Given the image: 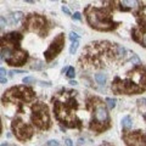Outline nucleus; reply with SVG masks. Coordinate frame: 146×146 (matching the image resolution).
I'll return each instance as SVG.
<instances>
[{
	"label": "nucleus",
	"instance_id": "31",
	"mask_svg": "<svg viewBox=\"0 0 146 146\" xmlns=\"http://www.w3.org/2000/svg\"><path fill=\"white\" fill-rule=\"evenodd\" d=\"M27 3H34V1H38V0H25Z\"/></svg>",
	"mask_w": 146,
	"mask_h": 146
},
{
	"label": "nucleus",
	"instance_id": "24",
	"mask_svg": "<svg viewBox=\"0 0 146 146\" xmlns=\"http://www.w3.org/2000/svg\"><path fill=\"white\" fill-rule=\"evenodd\" d=\"M73 18L77 21H80L82 20V17H80V13L79 12H74V15H73Z\"/></svg>",
	"mask_w": 146,
	"mask_h": 146
},
{
	"label": "nucleus",
	"instance_id": "28",
	"mask_svg": "<svg viewBox=\"0 0 146 146\" xmlns=\"http://www.w3.org/2000/svg\"><path fill=\"white\" fill-rule=\"evenodd\" d=\"M6 74V70L3 67H0V76H5Z\"/></svg>",
	"mask_w": 146,
	"mask_h": 146
},
{
	"label": "nucleus",
	"instance_id": "20",
	"mask_svg": "<svg viewBox=\"0 0 146 146\" xmlns=\"http://www.w3.org/2000/svg\"><path fill=\"white\" fill-rule=\"evenodd\" d=\"M70 39L72 40V42H74V40H79V35L74 33V32H71L70 33Z\"/></svg>",
	"mask_w": 146,
	"mask_h": 146
},
{
	"label": "nucleus",
	"instance_id": "23",
	"mask_svg": "<svg viewBox=\"0 0 146 146\" xmlns=\"http://www.w3.org/2000/svg\"><path fill=\"white\" fill-rule=\"evenodd\" d=\"M6 25H7V21H6L4 17L0 16V27H5Z\"/></svg>",
	"mask_w": 146,
	"mask_h": 146
},
{
	"label": "nucleus",
	"instance_id": "37",
	"mask_svg": "<svg viewBox=\"0 0 146 146\" xmlns=\"http://www.w3.org/2000/svg\"><path fill=\"white\" fill-rule=\"evenodd\" d=\"M51 1H57V0H51Z\"/></svg>",
	"mask_w": 146,
	"mask_h": 146
},
{
	"label": "nucleus",
	"instance_id": "35",
	"mask_svg": "<svg viewBox=\"0 0 146 146\" xmlns=\"http://www.w3.org/2000/svg\"><path fill=\"white\" fill-rule=\"evenodd\" d=\"M101 146H112V145H110V144H104V145H101Z\"/></svg>",
	"mask_w": 146,
	"mask_h": 146
},
{
	"label": "nucleus",
	"instance_id": "6",
	"mask_svg": "<svg viewBox=\"0 0 146 146\" xmlns=\"http://www.w3.org/2000/svg\"><path fill=\"white\" fill-rule=\"evenodd\" d=\"M85 108L90 112L89 129L95 134L105 133L112 127L108 108L106 106V102L102 101V99L90 95L85 100Z\"/></svg>",
	"mask_w": 146,
	"mask_h": 146
},
{
	"label": "nucleus",
	"instance_id": "33",
	"mask_svg": "<svg viewBox=\"0 0 146 146\" xmlns=\"http://www.w3.org/2000/svg\"><path fill=\"white\" fill-rule=\"evenodd\" d=\"M143 117H144V119L146 121V111H145V112H143Z\"/></svg>",
	"mask_w": 146,
	"mask_h": 146
},
{
	"label": "nucleus",
	"instance_id": "30",
	"mask_svg": "<svg viewBox=\"0 0 146 146\" xmlns=\"http://www.w3.org/2000/svg\"><path fill=\"white\" fill-rule=\"evenodd\" d=\"M70 84H72V85H77V82H76V80H71V82H70Z\"/></svg>",
	"mask_w": 146,
	"mask_h": 146
},
{
	"label": "nucleus",
	"instance_id": "26",
	"mask_svg": "<svg viewBox=\"0 0 146 146\" xmlns=\"http://www.w3.org/2000/svg\"><path fill=\"white\" fill-rule=\"evenodd\" d=\"M62 11L66 13V15H71V12H70V10L66 7V6H62Z\"/></svg>",
	"mask_w": 146,
	"mask_h": 146
},
{
	"label": "nucleus",
	"instance_id": "3",
	"mask_svg": "<svg viewBox=\"0 0 146 146\" xmlns=\"http://www.w3.org/2000/svg\"><path fill=\"white\" fill-rule=\"evenodd\" d=\"M122 0H104L102 6L88 5L84 9V15L88 25L99 32H112L116 31L122 23L113 20V13L116 11L125 12Z\"/></svg>",
	"mask_w": 146,
	"mask_h": 146
},
{
	"label": "nucleus",
	"instance_id": "17",
	"mask_svg": "<svg viewBox=\"0 0 146 146\" xmlns=\"http://www.w3.org/2000/svg\"><path fill=\"white\" fill-rule=\"evenodd\" d=\"M78 46H79V40H74V42H72V44H71V48H70V54H76V51H77V49H78Z\"/></svg>",
	"mask_w": 146,
	"mask_h": 146
},
{
	"label": "nucleus",
	"instance_id": "11",
	"mask_svg": "<svg viewBox=\"0 0 146 146\" xmlns=\"http://www.w3.org/2000/svg\"><path fill=\"white\" fill-rule=\"evenodd\" d=\"M131 39L146 49V13L141 12L136 16V25L131 28Z\"/></svg>",
	"mask_w": 146,
	"mask_h": 146
},
{
	"label": "nucleus",
	"instance_id": "12",
	"mask_svg": "<svg viewBox=\"0 0 146 146\" xmlns=\"http://www.w3.org/2000/svg\"><path fill=\"white\" fill-rule=\"evenodd\" d=\"M122 140L127 146H146V133L141 130H129L123 128Z\"/></svg>",
	"mask_w": 146,
	"mask_h": 146
},
{
	"label": "nucleus",
	"instance_id": "13",
	"mask_svg": "<svg viewBox=\"0 0 146 146\" xmlns=\"http://www.w3.org/2000/svg\"><path fill=\"white\" fill-rule=\"evenodd\" d=\"M63 48H65V34L60 33L55 36V39L51 42V44L49 45V48L45 50L44 56H45L46 62L52 61L58 54H61Z\"/></svg>",
	"mask_w": 146,
	"mask_h": 146
},
{
	"label": "nucleus",
	"instance_id": "1",
	"mask_svg": "<svg viewBox=\"0 0 146 146\" xmlns=\"http://www.w3.org/2000/svg\"><path fill=\"white\" fill-rule=\"evenodd\" d=\"M127 52L124 48L108 40L91 42L83 49L78 65L82 70H101L106 68L118 58H123Z\"/></svg>",
	"mask_w": 146,
	"mask_h": 146
},
{
	"label": "nucleus",
	"instance_id": "25",
	"mask_svg": "<svg viewBox=\"0 0 146 146\" xmlns=\"http://www.w3.org/2000/svg\"><path fill=\"white\" fill-rule=\"evenodd\" d=\"M32 68L39 70V68H42V63H40V62H36V65H32Z\"/></svg>",
	"mask_w": 146,
	"mask_h": 146
},
{
	"label": "nucleus",
	"instance_id": "27",
	"mask_svg": "<svg viewBox=\"0 0 146 146\" xmlns=\"http://www.w3.org/2000/svg\"><path fill=\"white\" fill-rule=\"evenodd\" d=\"M6 82H7V79L5 78V77L0 76V83H1V84H5V83H6Z\"/></svg>",
	"mask_w": 146,
	"mask_h": 146
},
{
	"label": "nucleus",
	"instance_id": "4",
	"mask_svg": "<svg viewBox=\"0 0 146 146\" xmlns=\"http://www.w3.org/2000/svg\"><path fill=\"white\" fill-rule=\"evenodd\" d=\"M111 90L117 95H136L146 91V66L138 63L123 77H115Z\"/></svg>",
	"mask_w": 146,
	"mask_h": 146
},
{
	"label": "nucleus",
	"instance_id": "10",
	"mask_svg": "<svg viewBox=\"0 0 146 146\" xmlns=\"http://www.w3.org/2000/svg\"><path fill=\"white\" fill-rule=\"evenodd\" d=\"M11 129L16 139L20 141H28L34 135V127L26 123L21 117H15L11 123Z\"/></svg>",
	"mask_w": 146,
	"mask_h": 146
},
{
	"label": "nucleus",
	"instance_id": "36",
	"mask_svg": "<svg viewBox=\"0 0 146 146\" xmlns=\"http://www.w3.org/2000/svg\"><path fill=\"white\" fill-rule=\"evenodd\" d=\"M0 146H9V144H3V145H0Z\"/></svg>",
	"mask_w": 146,
	"mask_h": 146
},
{
	"label": "nucleus",
	"instance_id": "16",
	"mask_svg": "<svg viewBox=\"0 0 146 146\" xmlns=\"http://www.w3.org/2000/svg\"><path fill=\"white\" fill-rule=\"evenodd\" d=\"M122 125H123V128H125V129H130V128L133 127V121H131V117L125 116L122 119Z\"/></svg>",
	"mask_w": 146,
	"mask_h": 146
},
{
	"label": "nucleus",
	"instance_id": "7",
	"mask_svg": "<svg viewBox=\"0 0 146 146\" xmlns=\"http://www.w3.org/2000/svg\"><path fill=\"white\" fill-rule=\"evenodd\" d=\"M34 99H35V93L31 86L17 85V86H12V88L7 89L5 91V94L1 98V102L4 106L13 105L21 112L22 107L25 105L32 104L34 101Z\"/></svg>",
	"mask_w": 146,
	"mask_h": 146
},
{
	"label": "nucleus",
	"instance_id": "5",
	"mask_svg": "<svg viewBox=\"0 0 146 146\" xmlns=\"http://www.w3.org/2000/svg\"><path fill=\"white\" fill-rule=\"evenodd\" d=\"M23 34L17 32H10L0 35V58L10 66H23L28 61V52L21 48V40Z\"/></svg>",
	"mask_w": 146,
	"mask_h": 146
},
{
	"label": "nucleus",
	"instance_id": "29",
	"mask_svg": "<svg viewBox=\"0 0 146 146\" xmlns=\"http://www.w3.org/2000/svg\"><path fill=\"white\" fill-rule=\"evenodd\" d=\"M66 145H67V146H71V145H72V141H71L70 139H66Z\"/></svg>",
	"mask_w": 146,
	"mask_h": 146
},
{
	"label": "nucleus",
	"instance_id": "8",
	"mask_svg": "<svg viewBox=\"0 0 146 146\" xmlns=\"http://www.w3.org/2000/svg\"><path fill=\"white\" fill-rule=\"evenodd\" d=\"M23 29L28 33H35L42 38H45L51 31L52 25L46 17L39 13H29L23 20Z\"/></svg>",
	"mask_w": 146,
	"mask_h": 146
},
{
	"label": "nucleus",
	"instance_id": "9",
	"mask_svg": "<svg viewBox=\"0 0 146 146\" xmlns=\"http://www.w3.org/2000/svg\"><path fill=\"white\" fill-rule=\"evenodd\" d=\"M31 121L39 130H49L51 128V118H50L49 107L44 102H35L32 106Z\"/></svg>",
	"mask_w": 146,
	"mask_h": 146
},
{
	"label": "nucleus",
	"instance_id": "19",
	"mask_svg": "<svg viewBox=\"0 0 146 146\" xmlns=\"http://www.w3.org/2000/svg\"><path fill=\"white\" fill-rule=\"evenodd\" d=\"M106 102H107V105H108L110 108H115V106H116V100H115V99L106 98Z\"/></svg>",
	"mask_w": 146,
	"mask_h": 146
},
{
	"label": "nucleus",
	"instance_id": "32",
	"mask_svg": "<svg viewBox=\"0 0 146 146\" xmlns=\"http://www.w3.org/2000/svg\"><path fill=\"white\" fill-rule=\"evenodd\" d=\"M1 130H3V124H1V119H0V134H1Z\"/></svg>",
	"mask_w": 146,
	"mask_h": 146
},
{
	"label": "nucleus",
	"instance_id": "18",
	"mask_svg": "<svg viewBox=\"0 0 146 146\" xmlns=\"http://www.w3.org/2000/svg\"><path fill=\"white\" fill-rule=\"evenodd\" d=\"M66 76H67V78H73V77L76 76V70L73 67H68L67 68V71H66Z\"/></svg>",
	"mask_w": 146,
	"mask_h": 146
},
{
	"label": "nucleus",
	"instance_id": "21",
	"mask_svg": "<svg viewBox=\"0 0 146 146\" xmlns=\"http://www.w3.org/2000/svg\"><path fill=\"white\" fill-rule=\"evenodd\" d=\"M34 82H35V79L32 78V77H27V78L23 79V83H26V84H28V83H34Z\"/></svg>",
	"mask_w": 146,
	"mask_h": 146
},
{
	"label": "nucleus",
	"instance_id": "15",
	"mask_svg": "<svg viewBox=\"0 0 146 146\" xmlns=\"http://www.w3.org/2000/svg\"><path fill=\"white\" fill-rule=\"evenodd\" d=\"M95 80H96V83H99L100 85H105L107 82V77L105 73H96V74H95Z\"/></svg>",
	"mask_w": 146,
	"mask_h": 146
},
{
	"label": "nucleus",
	"instance_id": "2",
	"mask_svg": "<svg viewBox=\"0 0 146 146\" xmlns=\"http://www.w3.org/2000/svg\"><path fill=\"white\" fill-rule=\"evenodd\" d=\"M78 91L61 89L52 96L51 102L54 106V115L56 119L66 128L82 130L83 122L78 117L77 112L79 108Z\"/></svg>",
	"mask_w": 146,
	"mask_h": 146
},
{
	"label": "nucleus",
	"instance_id": "34",
	"mask_svg": "<svg viewBox=\"0 0 146 146\" xmlns=\"http://www.w3.org/2000/svg\"><path fill=\"white\" fill-rule=\"evenodd\" d=\"M67 68H68V67H65V68H63V70H62V73H65V72L67 71Z\"/></svg>",
	"mask_w": 146,
	"mask_h": 146
},
{
	"label": "nucleus",
	"instance_id": "14",
	"mask_svg": "<svg viewBox=\"0 0 146 146\" xmlns=\"http://www.w3.org/2000/svg\"><path fill=\"white\" fill-rule=\"evenodd\" d=\"M23 17H25L23 12L17 11V12H15V13H12V15H11L10 23H11V25H16V23H18V22H20V20H22Z\"/></svg>",
	"mask_w": 146,
	"mask_h": 146
},
{
	"label": "nucleus",
	"instance_id": "22",
	"mask_svg": "<svg viewBox=\"0 0 146 146\" xmlns=\"http://www.w3.org/2000/svg\"><path fill=\"white\" fill-rule=\"evenodd\" d=\"M48 145L49 146H60L58 141H56V140H50V141H48Z\"/></svg>",
	"mask_w": 146,
	"mask_h": 146
}]
</instances>
